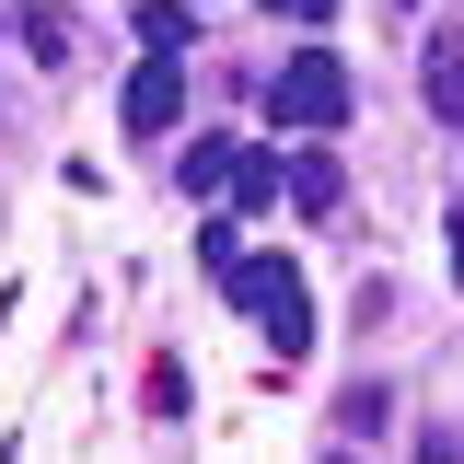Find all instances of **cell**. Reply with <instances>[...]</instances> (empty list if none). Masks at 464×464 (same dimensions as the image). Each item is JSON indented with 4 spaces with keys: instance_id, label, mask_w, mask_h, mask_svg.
Returning <instances> with one entry per match:
<instances>
[{
    "instance_id": "6da1fadb",
    "label": "cell",
    "mask_w": 464,
    "mask_h": 464,
    "mask_svg": "<svg viewBox=\"0 0 464 464\" xmlns=\"http://www.w3.org/2000/svg\"><path fill=\"white\" fill-rule=\"evenodd\" d=\"M221 279H232V302L267 325V348H279V360H302V348H314V314H302V267H290V256H232Z\"/></svg>"
},
{
    "instance_id": "7a4b0ae2",
    "label": "cell",
    "mask_w": 464,
    "mask_h": 464,
    "mask_svg": "<svg viewBox=\"0 0 464 464\" xmlns=\"http://www.w3.org/2000/svg\"><path fill=\"white\" fill-rule=\"evenodd\" d=\"M267 128H348V58L337 47H290L267 82Z\"/></svg>"
},
{
    "instance_id": "3957f363",
    "label": "cell",
    "mask_w": 464,
    "mask_h": 464,
    "mask_svg": "<svg viewBox=\"0 0 464 464\" xmlns=\"http://www.w3.org/2000/svg\"><path fill=\"white\" fill-rule=\"evenodd\" d=\"M174 116H186V70H174V58H140V70H128V128L163 140Z\"/></svg>"
},
{
    "instance_id": "277c9868",
    "label": "cell",
    "mask_w": 464,
    "mask_h": 464,
    "mask_svg": "<svg viewBox=\"0 0 464 464\" xmlns=\"http://www.w3.org/2000/svg\"><path fill=\"white\" fill-rule=\"evenodd\" d=\"M186 35H198L186 0H140V47H151V58H186Z\"/></svg>"
},
{
    "instance_id": "5b68a950",
    "label": "cell",
    "mask_w": 464,
    "mask_h": 464,
    "mask_svg": "<svg viewBox=\"0 0 464 464\" xmlns=\"http://www.w3.org/2000/svg\"><path fill=\"white\" fill-rule=\"evenodd\" d=\"M279 186H290V163H267V151H232V198H244V209H267Z\"/></svg>"
},
{
    "instance_id": "8992f818",
    "label": "cell",
    "mask_w": 464,
    "mask_h": 464,
    "mask_svg": "<svg viewBox=\"0 0 464 464\" xmlns=\"http://www.w3.org/2000/svg\"><path fill=\"white\" fill-rule=\"evenodd\" d=\"M430 105H441V116H453V128H464V47H453V35L430 47Z\"/></svg>"
},
{
    "instance_id": "52a82bcc",
    "label": "cell",
    "mask_w": 464,
    "mask_h": 464,
    "mask_svg": "<svg viewBox=\"0 0 464 464\" xmlns=\"http://www.w3.org/2000/svg\"><path fill=\"white\" fill-rule=\"evenodd\" d=\"M279 198H302V209H337V163H325V151H302V163H290V186Z\"/></svg>"
},
{
    "instance_id": "ba28073f",
    "label": "cell",
    "mask_w": 464,
    "mask_h": 464,
    "mask_svg": "<svg viewBox=\"0 0 464 464\" xmlns=\"http://www.w3.org/2000/svg\"><path fill=\"white\" fill-rule=\"evenodd\" d=\"M174 174H186L198 198H209V186H232V140H186V163H174Z\"/></svg>"
},
{
    "instance_id": "9c48e42d",
    "label": "cell",
    "mask_w": 464,
    "mask_h": 464,
    "mask_svg": "<svg viewBox=\"0 0 464 464\" xmlns=\"http://www.w3.org/2000/svg\"><path fill=\"white\" fill-rule=\"evenodd\" d=\"M267 12H290V24H325V12H337V0H267Z\"/></svg>"
},
{
    "instance_id": "30bf717a",
    "label": "cell",
    "mask_w": 464,
    "mask_h": 464,
    "mask_svg": "<svg viewBox=\"0 0 464 464\" xmlns=\"http://www.w3.org/2000/svg\"><path fill=\"white\" fill-rule=\"evenodd\" d=\"M418 464H464V453H453V430H430V441H418Z\"/></svg>"
},
{
    "instance_id": "8fae6325",
    "label": "cell",
    "mask_w": 464,
    "mask_h": 464,
    "mask_svg": "<svg viewBox=\"0 0 464 464\" xmlns=\"http://www.w3.org/2000/svg\"><path fill=\"white\" fill-rule=\"evenodd\" d=\"M441 244H453V279H464V209H453V221H441Z\"/></svg>"
},
{
    "instance_id": "7c38bea8",
    "label": "cell",
    "mask_w": 464,
    "mask_h": 464,
    "mask_svg": "<svg viewBox=\"0 0 464 464\" xmlns=\"http://www.w3.org/2000/svg\"><path fill=\"white\" fill-rule=\"evenodd\" d=\"M325 464H348V453H325Z\"/></svg>"
}]
</instances>
